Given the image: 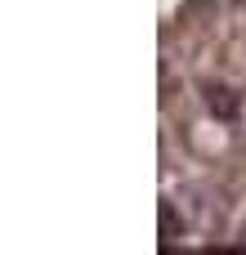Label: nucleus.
<instances>
[{
	"mask_svg": "<svg viewBox=\"0 0 246 255\" xmlns=\"http://www.w3.org/2000/svg\"><path fill=\"white\" fill-rule=\"evenodd\" d=\"M179 233H184V224H179V211H175L170 202H161V238H166V242H179Z\"/></svg>",
	"mask_w": 246,
	"mask_h": 255,
	"instance_id": "nucleus-2",
	"label": "nucleus"
},
{
	"mask_svg": "<svg viewBox=\"0 0 246 255\" xmlns=\"http://www.w3.org/2000/svg\"><path fill=\"white\" fill-rule=\"evenodd\" d=\"M202 94H206V103H211V112H215L220 121H233V117H238V108H242V99H238L229 85H220V81H206V85H202Z\"/></svg>",
	"mask_w": 246,
	"mask_h": 255,
	"instance_id": "nucleus-1",
	"label": "nucleus"
}]
</instances>
